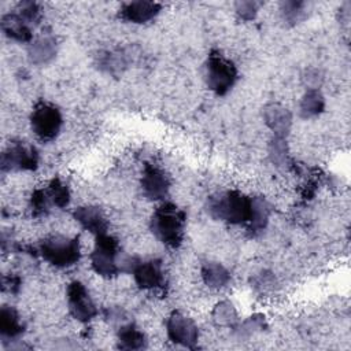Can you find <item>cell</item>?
Instances as JSON below:
<instances>
[{
    "label": "cell",
    "instance_id": "7c38bea8",
    "mask_svg": "<svg viewBox=\"0 0 351 351\" xmlns=\"http://www.w3.org/2000/svg\"><path fill=\"white\" fill-rule=\"evenodd\" d=\"M160 10H162V4L156 1H143V0L129 1L121 5L119 18L125 22L141 25L156 18Z\"/></svg>",
    "mask_w": 351,
    "mask_h": 351
},
{
    "label": "cell",
    "instance_id": "52a82bcc",
    "mask_svg": "<svg viewBox=\"0 0 351 351\" xmlns=\"http://www.w3.org/2000/svg\"><path fill=\"white\" fill-rule=\"evenodd\" d=\"M38 151L23 141H12L1 154L3 171H33L38 167Z\"/></svg>",
    "mask_w": 351,
    "mask_h": 351
},
{
    "label": "cell",
    "instance_id": "8fae6325",
    "mask_svg": "<svg viewBox=\"0 0 351 351\" xmlns=\"http://www.w3.org/2000/svg\"><path fill=\"white\" fill-rule=\"evenodd\" d=\"M141 191L143 195L149 200H162L169 195L170 191V178L156 165L145 163L143 167L141 176Z\"/></svg>",
    "mask_w": 351,
    "mask_h": 351
},
{
    "label": "cell",
    "instance_id": "d4e9b609",
    "mask_svg": "<svg viewBox=\"0 0 351 351\" xmlns=\"http://www.w3.org/2000/svg\"><path fill=\"white\" fill-rule=\"evenodd\" d=\"M306 3L289 0L281 3V15L289 25H296L306 18Z\"/></svg>",
    "mask_w": 351,
    "mask_h": 351
},
{
    "label": "cell",
    "instance_id": "6da1fadb",
    "mask_svg": "<svg viewBox=\"0 0 351 351\" xmlns=\"http://www.w3.org/2000/svg\"><path fill=\"white\" fill-rule=\"evenodd\" d=\"M186 213L174 203H162L149 219L154 236L169 248H178L185 237Z\"/></svg>",
    "mask_w": 351,
    "mask_h": 351
},
{
    "label": "cell",
    "instance_id": "9a60e30c",
    "mask_svg": "<svg viewBox=\"0 0 351 351\" xmlns=\"http://www.w3.org/2000/svg\"><path fill=\"white\" fill-rule=\"evenodd\" d=\"M0 25H1L3 33L11 40L18 43L33 41L32 26L18 12H10L3 15Z\"/></svg>",
    "mask_w": 351,
    "mask_h": 351
},
{
    "label": "cell",
    "instance_id": "5bb4252c",
    "mask_svg": "<svg viewBox=\"0 0 351 351\" xmlns=\"http://www.w3.org/2000/svg\"><path fill=\"white\" fill-rule=\"evenodd\" d=\"M265 123L274 133V137L285 138L292 125V114L289 110L281 104L271 103L267 104L263 110Z\"/></svg>",
    "mask_w": 351,
    "mask_h": 351
},
{
    "label": "cell",
    "instance_id": "44dd1931",
    "mask_svg": "<svg viewBox=\"0 0 351 351\" xmlns=\"http://www.w3.org/2000/svg\"><path fill=\"white\" fill-rule=\"evenodd\" d=\"M270 215V206L263 197H254V208H252V217L250 222L247 223V230L251 233V236H256L262 233L269 222Z\"/></svg>",
    "mask_w": 351,
    "mask_h": 351
},
{
    "label": "cell",
    "instance_id": "9c48e42d",
    "mask_svg": "<svg viewBox=\"0 0 351 351\" xmlns=\"http://www.w3.org/2000/svg\"><path fill=\"white\" fill-rule=\"evenodd\" d=\"M167 337L178 346L195 348L199 340V329L195 321L181 311H173L166 319Z\"/></svg>",
    "mask_w": 351,
    "mask_h": 351
},
{
    "label": "cell",
    "instance_id": "3957f363",
    "mask_svg": "<svg viewBox=\"0 0 351 351\" xmlns=\"http://www.w3.org/2000/svg\"><path fill=\"white\" fill-rule=\"evenodd\" d=\"M38 255L55 267H71L81 259L78 237L55 234L44 239L37 247Z\"/></svg>",
    "mask_w": 351,
    "mask_h": 351
},
{
    "label": "cell",
    "instance_id": "7a4b0ae2",
    "mask_svg": "<svg viewBox=\"0 0 351 351\" xmlns=\"http://www.w3.org/2000/svg\"><path fill=\"white\" fill-rule=\"evenodd\" d=\"M254 197L240 191H226L207 200V213L218 221L239 225L248 223L252 217Z\"/></svg>",
    "mask_w": 351,
    "mask_h": 351
},
{
    "label": "cell",
    "instance_id": "4dcf8cb0",
    "mask_svg": "<svg viewBox=\"0 0 351 351\" xmlns=\"http://www.w3.org/2000/svg\"><path fill=\"white\" fill-rule=\"evenodd\" d=\"M104 318L110 324H118L119 326L129 322V321H126V318H128L126 313L121 307H108V308H106L104 310Z\"/></svg>",
    "mask_w": 351,
    "mask_h": 351
},
{
    "label": "cell",
    "instance_id": "e0dca14e",
    "mask_svg": "<svg viewBox=\"0 0 351 351\" xmlns=\"http://www.w3.org/2000/svg\"><path fill=\"white\" fill-rule=\"evenodd\" d=\"M117 347L130 351L143 350L147 347V336L134 322H126L118 328Z\"/></svg>",
    "mask_w": 351,
    "mask_h": 351
},
{
    "label": "cell",
    "instance_id": "8992f818",
    "mask_svg": "<svg viewBox=\"0 0 351 351\" xmlns=\"http://www.w3.org/2000/svg\"><path fill=\"white\" fill-rule=\"evenodd\" d=\"M62 125V112L55 104L45 100L34 104L30 114V128L38 140L52 141L59 134Z\"/></svg>",
    "mask_w": 351,
    "mask_h": 351
},
{
    "label": "cell",
    "instance_id": "484cf974",
    "mask_svg": "<svg viewBox=\"0 0 351 351\" xmlns=\"http://www.w3.org/2000/svg\"><path fill=\"white\" fill-rule=\"evenodd\" d=\"M52 203L45 189L38 188L30 196V211L33 217H44L51 211Z\"/></svg>",
    "mask_w": 351,
    "mask_h": 351
},
{
    "label": "cell",
    "instance_id": "d6a6232c",
    "mask_svg": "<svg viewBox=\"0 0 351 351\" xmlns=\"http://www.w3.org/2000/svg\"><path fill=\"white\" fill-rule=\"evenodd\" d=\"M21 285H22V278L16 274L5 276L3 278V288L10 293H18L21 289Z\"/></svg>",
    "mask_w": 351,
    "mask_h": 351
},
{
    "label": "cell",
    "instance_id": "cb8c5ba5",
    "mask_svg": "<svg viewBox=\"0 0 351 351\" xmlns=\"http://www.w3.org/2000/svg\"><path fill=\"white\" fill-rule=\"evenodd\" d=\"M99 64L107 73H119L129 64L128 55L122 51H108L99 58Z\"/></svg>",
    "mask_w": 351,
    "mask_h": 351
},
{
    "label": "cell",
    "instance_id": "7402d4cb",
    "mask_svg": "<svg viewBox=\"0 0 351 351\" xmlns=\"http://www.w3.org/2000/svg\"><path fill=\"white\" fill-rule=\"evenodd\" d=\"M211 318L217 326L234 328L239 324V314L234 306L228 300L215 304V307L211 311Z\"/></svg>",
    "mask_w": 351,
    "mask_h": 351
},
{
    "label": "cell",
    "instance_id": "2e32d148",
    "mask_svg": "<svg viewBox=\"0 0 351 351\" xmlns=\"http://www.w3.org/2000/svg\"><path fill=\"white\" fill-rule=\"evenodd\" d=\"M25 332L19 313L12 306H3L0 308V336L4 340H18Z\"/></svg>",
    "mask_w": 351,
    "mask_h": 351
},
{
    "label": "cell",
    "instance_id": "f1b7e54d",
    "mask_svg": "<svg viewBox=\"0 0 351 351\" xmlns=\"http://www.w3.org/2000/svg\"><path fill=\"white\" fill-rule=\"evenodd\" d=\"M270 156L271 160L276 165H284L288 162V155H287V145L284 143V138L274 137L270 143Z\"/></svg>",
    "mask_w": 351,
    "mask_h": 351
},
{
    "label": "cell",
    "instance_id": "83f0119b",
    "mask_svg": "<svg viewBox=\"0 0 351 351\" xmlns=\"http://www.w3.org/2000/svg\"><path fill=\"white\" fill-rule=\"evenodd\" d=\"M265 328V317L261 314H255L248 317L244 322L237 324L234 329H237L240 336H250L258 330H262Z\"/></svg>",
    "mask_w": 351,
    "mask_h": 351
},
{
    "label": "cell",
    "instance_id": "ffe728a7",
    "mask_svg": "<svg viewBox=\"0 0 351 351\" xmlns=\"http://www.w3.org/2000/svg\"><path fill=\"white\" fill-rule=\"evenodd\" d=\"M325 110V99L318 89H307L302 96L299 104V114L302 118L318 117Z\"/></svg>",
    "mask_w": 351,
    "mask_h": 351
},
{
    "label": "cell",
    "instance_id": "f546056e",
    "mask_svg": "<svg viewBox=\"0 0 351 351\" xmlns=\"http://www.w3.org/2000/svg\"><path fill=\"white\" fill-rule=\"evenodd\" d=\"M262 5V3H258V1H237L234 4L236 7V12L237 15L244 19V21H251L255 18L259 7Z\"/></svg>",
    "mask_w": 351,
    "mask_h": 351
},
{
    "label": "cell",
    "instance_id": "5b68a950",
    "mask_svg": "<svg viewBox=\"0 0 351 351\" xmlns=\"http://www.w3.org/2000/svg\"><path fill=\"white\" fill-rule=\"evenodd\" d=\"M122 256L119 241L108 233L96 236L95 247L90 254V265L95 273L111 278L121 273L119 259Z\"/></svg>",
    "mask_w": 351,
    "mask_h": 351
},
{
    "label": "cell",
    "instance_id": "4316f807",
    "mask_svg": "<svg viewBox=\"0 0 351 351\" xmlns=\"http://www.w3.org/2000/svg\"><path fill=\"white\" fill-rule=\"evenodd\" d=\"M18 14L33 27L41 21V8L34 1H23L19 4Z\"/></svg>",
    "mask_w": 351,
    "mask_h": 351
},
{
    "label": "cell",
    "instance_id": "ac0fdd59",
    "mask_svg": "<svg viewBox=\"0 0 351 351\" xmlns=\"http://www.w3.org/2000/svg\"><path fill=\"white\" fill-rule=\"evenodd\" d=\"M29 59L34 64H45L56 55V40L52 36H41L29 45Z\"/></svg>",
    "mask_w": 351,
    "mask_h": 351
},
{
    "label": "cell",
    "instance_id": "d6986e66",
    "mask_svg": "<svg viewBox=\"0 0 351 351\" xmlns=\"http://www.w3.org/2000/svg\"><path fill=\"white\" fill-rule=\"evenodd\" d=\"M200 273L204 284L210 288H215V289L223 288L230 281L229 270L219 262H213V261L204 262L202 265Z\"/></svg>",
    "mask_w": 351,
    "mask_h": 351
},
{
    "label": "cell",
    "instance_id": "ba28073f",
    "mask_svg": "<svg viewBox=\"0 0 351 351\" xmlns=\"http://www.w3.org/2000/svg\"><path fill=\"white\" fill-rule=\"evenodd\" d=\"M67 306L71 317L82 324L90 322L97 314L99 310L92 300L88 289L81 281H73L67 285Z\"/></svg>",
    "mask_w": 351,
    "mask_h": 351
},
{
    "label": "cell",
    "instance_id": "1f68e13d",
    "mask_svg": "<svg viewBox=\"0 0 351 351\" xmlns=\"http://www.w3.org/2000/svg\"><path fill=\"white\" fill-rule=\"evenodd\" d=\"M321 81H322V75L317 69H310L303 75V82L306 84L307 89H318Z\"/></svg>",
    "mask_w": 351,
    "mask_h": 351
},
{
    "label": "cell",
    "instance_id": "277c9868",
    "mask_svg": "<svg viewBox=\"0 0 351 351\" xmlns=\"http://www.w3.org/2000/svg\"><path fill=\"white\" fill-rule=\"evenodd\" d=\"M236 64L219 49H211L206 60V84L217 96H225L236 84Z\"/></svg>",
    "mask_w": 351,
    "mask_h": 351
},
{
    "label": "cell",
    "instance_id": "603a6c76",
    "mask_svg": "<svg viewBox=\"0 0 351 351\" xmlns=\"http://www.w3.org/2000/svg\"><path fill=\"white\" fill-rule=\"evenodd\" d=\"M45 191L48 193V197H49L52 206H55L58 208H64L69 206L70 189L59 177H53L48 182V186L45 188Z\"/></svg>",
    "mask_w": 351,
    "mask_h": 351
},
{
    "label": "cell",
    "instance_id": "30bf717a",
    "mask_svg": "<svg viewBox=\"0 0 351 351\" xmlns=\"http://www.w3.org/2000/svg\"><path fill=\"white\" fill-rule=\"evenodd\" d=\"M136 284L141 289H163L166 287V276L163 270V263L160 259H147L137 261L132 270Z\"/></svg>",
    "mask_w": 351,
    "mask_h": 351
},
{
    "label": "cell",
    "instance_id": "4fadbf2b",
    "mask_svg": "<svg viewBox=\"0 0 351 351\" xmlns=\"http://www.w3.org/2000/svg\"><path fill=\"white\" fill-rule=\"evenodd\" d=\"M73 218L81 225L82 229L99 236L108 230V221L103 211L96 206H81L73 211Z\"/></svg>",
    "mask_w": 351,
    "mask_h": 351
}]
</instances>
